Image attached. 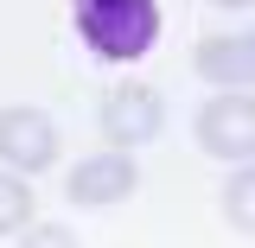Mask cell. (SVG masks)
<instances>
[{"instance_id": "obj_1", "label": "cell", "mask_w": 255, "mask_h": 248, "mask_svg": "<svg viewBox=\"0 0 255 248\" xmlns=\"http://www.w3.org/2000/svg\"><path fill=\"white\" fill-rule=\"evenodd\" d=\"M70 19H77V38L90 45V58L134 64L159 38V0H77Z\"/></svg>"}, {"instance_id": "obj_4", "label": "cell", "mask_w": 255, "mask_h": 248, "mask_svg": "<svg viewBox=\"0 0 255 248\" xmlns=\"http://www.w3.org/2000/svg\"><path fill=\"white\" fill-rule=\"evenodd\" d=\"M134 185H140V165L128 159V147H115V153L83 159L64 191H70V204H83V210H109V204H128Z\"/></svg>"}, {"instance_id": "obj_6", "label": "cell", "mask_w": 255, "mask_h": 248, "mask_svg": "<svg viewBox=\"0 0 255 248\" xmlns=\"http://www.w3.org/2000/svg\"><path fill=\"white\" fill-rule=\"evenodd\" d=\"M191 64H198V77L204 83H217V89H249L255 83V32H243V38H198V51H191Z\"/></svg>"}, {"instance_id": "obj_8", "label": "cell", "mask_w": 255, "mask_h": 248, "mask_svg": "<svg viewBox=\"0 0 255 248\" xmlns=\"http://www.w3.org/2000/svg\"><path fill=\"white\" fill-rule=\"evenodd\" d=\"M223 217L255 236V165H243V172L230 178V191H223Z\"/></svg>"}, {"instance_id": "obj_2", "label": "cell", "mask_w": 255, "mask_h": 248, "mask_svg": "<svg viewBox=\"0 0 255 248\" xmlns=\"http://www.w3.org/2000/svg\"><path fill=\"white\" fill-rule=\"evenodd\" d=\"M198 147L217 159H255V95L217 89V102L198 108Z\"/></svg>"}, {"instance_id": "obj_5", "label": "cell", "mask_w": 255, "mask_h": 248, "mask_svg": "<svg viewBox=\"0 0 255 248\" xmlns=\"http://www.w3.org/2000/svg\"><path fill=\"white\" fill-rule=\"evenodd\" d=\"M0 159L13 172H45L58 159V127L38 108H0Z\"/></svg>"}, {"instance_id": "obj_9", "label": "cell", "mask_w": 255, "mask_h": 248, "mask_svg": "<svg viewBox=\"0 0 255 248\" xmlns=\"http://www.w3.org/2000/svg\"><path fill=\"white\" fill-rule=\"evenodd\" d=\"M26 242L32 248H64V242H77V236H70L64 223H38V229H26Z\"/></svg>"}, {"instance_id": "obj_10", "label": "cell", "mask_w": 255, "mask_h": 248, "mask_svg": "<svg viewBox=\"0 0 255 248\" xmlns=\"http://www.w3.org/2000/svg\"><path fill=\"white\" fill-rule=\"evenodd\" d=\"M211 6H255V0H211Z\"/></svg>"}, {"instance_id": "obj_7", "label": "cell", "mask_w": 255, "mask_h": 248, "mask_svg": "<svg viewBox=\"0 0 255 248\" xmlns=\"http://www.w3.org/2000/svg\"><path fill=\"white\" fill-rule=\"evenodd\" d=\"M26 223H32V191H26V178L0 172V236H13V229H26Z\"/></svg>"}, {"instance_id": "obj_3", "label": "cell", "mask_w": 255, "mask_h": 248, "mask_svg": "<svg viewBox=\"0 0 255 248\" xmlns=\"http://www.w3.org/2000/svg\"><path fill=\"white\" fill-rule=\"evenodd\" d=\"M166 121V102H159L153 83H122V89L102 95V134H109V147H147Z\"/></svg>"}]
</instances>
